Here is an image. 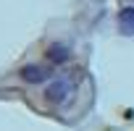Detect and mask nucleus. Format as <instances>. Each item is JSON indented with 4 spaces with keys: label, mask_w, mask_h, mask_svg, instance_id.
I'll return each mask as SVG.
<instances>
[{
    "label": "nucleus",
    "mask_w": 134,
    "mask_h": 131,
    "mask_svg": "<svg viewBox=\"0 0 134 131\" xmlns=\"http://www.w3.org/2000/svg\"><path fill=\"white\" fill-rule=\"evenodd\" d=\"M45 97L50 100V102H63L66 97H69V81L66 79H53L50 84H47V89H45Z\"/></svg>",
    "instance_id": "nucleus-1"
},
{
    "label": "nucleus",
    "mask_w": 134,
    "mask_h": 131,
    "mask_svg": "<svg viewBox=\"0 0 134 131\" xmlns=\"http://www.w3.org/2000/svg\"><path fill=\"white\" fill-rule=\"evenodd\" d=\"M47 76H50V71L42 68V66H24L21 68V79L29 84H42V81H47Z\"/></svg>",
    "instance_id": "nucleus-2"
},
{
    "label": "nucleus",
    "mask_w": 134,
    "mask_h": 131,
    "mask_svg": "<svg viewBox=\"0 0 134 131\" xmlns=\"http://www.w3.org/2000/svg\"><path fill=\"white\" fill-rule=\"evenodd\" d=\"M118 29H121V34L134 37V5L121 8V13H118Z\"/></svg>",
    "instance_id": "nucleus-3"
},
{
    "label": "nucleus",
    "mask_w": 134,
    "mask_h": 131,
    "mask_svg": "<svg viewBox=\"0 0 134 131\" xmlns=\"http://www.w3.org/2000/svg\"><path fill=\"white\" fill-rule=\"evenodd\" d=\"M66 58H69V50H66L63 45H55V47L50 50V60H53V63H63Z\"/></svg>",
    "instance_id": "nucleus-4"
}]
</instances>
